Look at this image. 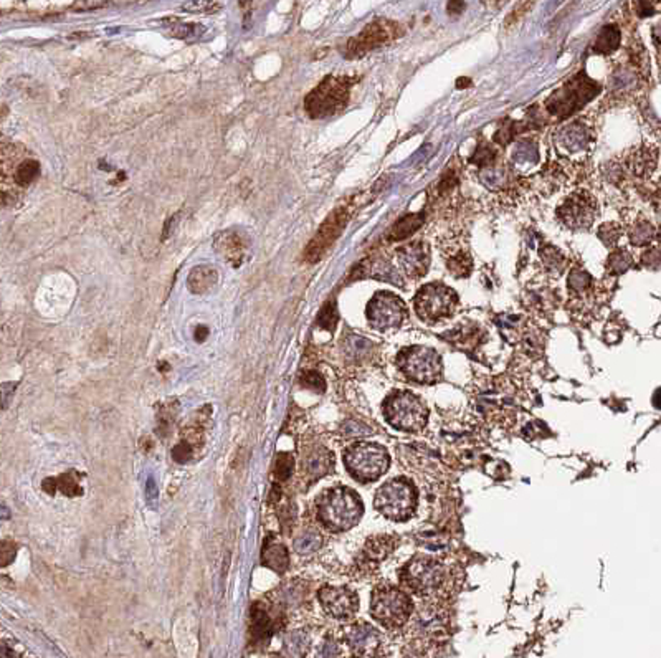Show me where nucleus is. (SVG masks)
I'll return each mask as SVG.
<instances>
[{"mask_svg":"<svg viewBox=\"0 0 661 658\" xmlns=\"http://www.w3.org/2000/svg\"><path fill=\"white\" fill-rule=\"evenodd\" d=\"M594 131L585 119H573L561 126L554 134L557 154L571 160L584 159L594 146Z\"/></svg>","mask_w":661,"mask_h":658,"instance_id":"obj_13","label":"nucleus"},{"mask_svg":"<svg viewBox=\"0 0 661 658\" xmlns=\"http://www.w3.org/2000/svg\"><path fill=\"white\" fill-rule=\"evenodd\" d=\"M386 418L395 428L415 432L425 427L429 411L419 397L410 392H397L383 404Z\"/></svg>","mask_w":661,"mask_h":658,"instance_id":"obj_7","label":"nucleus"},{"mask_svg":"<svg viewBox=\"0 0 661 658\" xmlns=\"http://www.w3.org/2000/svg\"><path fill=\"white\" fill-rule=\"evenodd\" d=\"M275 658H283V657H275Z\"/></svg>","mask_w":661,"mask_h":658,"instance_id":"obj_55","label":"nucleus"},{"mask_svg":"<svg viewBox=\"0 0 661 658\" xmlns=\"http://www.w3.org/2000/svg\"><path fill=\"white\" fill-rule=\"evenodd\" d=\"M599 90L600 86L590 78H587V75H578L549 96L546 101V111L549 114L557 116V118L559 116L567 118L577 110H580L587 101L594 98Z\"/></svg>","mask_w":661,"mask_h":658,"instance_id":"obj_4","label":"nucleus"},{"mask_svg":"<svg viewBox=\"0 0 661 658\" xmlns=\"http://www.w3.org/2000/svg\"><path fill=\"white\" fill-rule=\"evenodd\" d=\"M651 35H653V43H655L656 50H658V53L661 55V20L655 23L653 30H651Z\"/></svg>","mask_w":661,"mask_h":658,"instance_id":"obj_49","label":"nucleus"},{"mask_svg":"<svg viewBox=\"0 0 661 658\" xmlns=\"http://www.w3.org/2000/svg\"><path fill=\"white\" fill-rule=\"evenodd\" d=\"M169 32L172 33L174 37L177 38H184V40H191V38H198L206 33V27L197 25V23L192 22H171L169 25Z\"/></svg>","mask_w":661,"mask_h":658,"instance_id":"obj_33","label":"nucleus"},{"mask_svg":"<svg viewBox=\"0 0 661 658\" xmlns=\"http://www.w3.org/2000/svg\"><path fill=\"white\" fill-rule=\"evenodd\" d=\"M8 387H11V386H8V384H6V386H4V389H2V391H4V407H7L8 396H11V392H8Z\"/></svg>","mask_w":661,"mask_h":658,"instance_id":"obj_54","label":"nucleus"},{"mask_svg":"<svg viewBox=\"0 0 661 658\" xmlns=\"http://www.w3.org/2000/svg\"><path fill=\"white\" fill-rule=\"evenodd\" d=\"M513 158L519 165L534 164L537 160L536 144L531 143V141H521V143H518L516 148H514Z\"/></svg>","mask_w":661,"mask_h":658,"instance_id":"obj_37","label":"nucleus"},{"mask_svg":"<svg viewBox=\"0 0 661 658\" xmlns=\"http://www.w3.org/2000/svg\"><path fill=\"white\" fill-rule=\"evenodd\" d=\"M344 462L354 478L359 481H372L383 475L388 468V455L386 448L377 443H357L344 453Z\"/></svg>","mask_w":661,"mask_h":658,"instance_id":"obj_5","label":"nucleus"},{"mask_svg":"<svg viewBox=\"0 0 661 658\" xmlns=\"http://www.w3.org/2000/svg\"><path fill=\"white\" fill-rule=\"evenodd\" d=\"M403 581L419 594H430L440 587L443 581V568L434 559L419 558L407 564L402 572Z\"/></svg>","mask_w":661,"mask_h":658,"instance_id":"obj_16","label":"nucleus"},{"mask_svg":"<svg viewBox=\"0 0 661 658\" xmlns=\"http://www.w3.org/2000/svg\"><path fill=\"white\" fill-rule=\"evenodd\" d=\"M349 217H351V207L343 206L338 207L326 217V221L321 223L319 230L311 238L308 247L304 248L303 258L308 263H318L323 258L330 247L336 243L341 237L344 228L347 225Z\"/></svg>","mask_w":661,"mask_h":658,"instance_id":"obj_15","label":"nucleus"},{"mask_svg":"<svg viewBox=\"0 0 661 658\" xmlns=\"http://www.w3.org/2000/svg\"><path fill=\"white\" fill-rule=\"evenodd\" d=\"M656 164V155L653 151L648 148H640L633 151L629 158V168L633 170L636 175H648L653 172V168Z\"/></svg>","mask_w":661,"mask_h":658,"instance_id":"obj_28","label":"nucleus"},{"mask_svg":"<svg viewBox=\"0 0 661 658\" xmlns=\"http://www.w3.org/2000/svg\"><path fill=\"white\" fill-rule=\"evenodd\" d=\"M597 235H599L604 245H607L609 248H614L621 237V228L620 225H617V223L614 222L602 223V225L599 227V232H597Z\"/></svg>","mask_w":661,"mask_h":658,"instance_id":"obj_38","label":"nucleus"},{"mask_svg":"<svg viewBox=\"0 0 661 658\" xmlns=\"http://www.w3.org/2000/svg\"><path fill=\"white\" fill-rule=\"evenodd\" d=\"M213 245H215V250L220 253L232 266L238 268L242 265L246 252V242L240 232L225 230L217 233Z\"/></svg>","mask_w":661,"mask_h":658,"instance_id":"obj_20","label":"nucleus"},{"mask_svg":"<svg viewBox=\"0 0 661 658\" xmlns=\"http://www.w3.org/2000/svg\"><path fill=\"white\" fill-rule=\"evenodd\" d=\"M2 658H18L17 657V653L11 650V648H8L7 645H4L2 647Z\"/></svg>","mask_w":661,"mask_h":658,"instance_id":"obj_53","label":"nucleus"},{"mask_svg":"<svg viewBox=\"0 0 661 658\" xmlns=\"http://www.w3.org/2000/svg\"><path fill=\"white\" fill-rule=\"evenodd\" d=\"M341 432H343V435L346 437V438H359V437L371 435V433H372V428H371V427H367L366 423L349 421V422L344 423L343 428H341Z\"/></svg>","mask_w":661,"mask_h":658,"instance_id":"obj_44","label":"nucleus"},{"mask_svg":"<svg viewBox=\"0 0 661 658\" xmlns=\"http://www.w3.org/2000/svg\"><path fill=\"white\" fill-rule=\"evenodd\" d=\"M391 549H392V544H391V541H388V538L372 539V541H369L366 546L364 558L369 560H376L377 563V560L386 558V556L391 553Z\"/></svg>","mask_w":661,"mask_h":658,"instance_id":"obj_34","label":"nucleus"},{"mask_svg":"<svg viewBox=\"0 0 661 658\" xmlns=\"http://www.w3.org/2000/svg\"><path fill=\"white\" fill-rule=\"evenodd\" d=\"M568 291H571L572 301H585L590 300L595 293L594 278L590 273H587L582 268H573L568 275Z\"/></svg>","mask_w":661,"mask_h":658,"instance_id":"obj_24","label":"nucleus"},{"mask_svg":"<svg viewBox=\"0 0 661 658\" xmlns=\"http://www.w3.org/2000/svg\"><path fill=\"white\" fill-rule=\"evenodd\" d=\"M630 240L633 245H646L653 240L655 237V228L650 222L646 221H640L636 222L633 227L630 228Z\"/></svg>","mask_w":661,"mask_h":658,"instance_id":"obj_35","label":"nucleus"},{"mask_svg":"<svg viewBox=\"0 0 661 658\" xmlns=\"http://www.w3.org/2000/svg\"><path fill=\"white\" fill-rule=\"evenodd\" d=\"M364 511L362 501L349 488H333L324 491L318 501L319 519L326 528L346 531L356 526Z\"/></svg>","mask_w":661,"mask_h":658,"instance_id":"obj_3","label":"nucleus"},{"mask_svg":"<svg viewBox=\"0 0 661 658\" xmlns=\"http://www.w3.org/2000/svg\"><path fill=\"white\" fill-rule=\"evenodd\" d=\"M316 658H339V645L333 638H326L316 652Z\"/></svg>","mask_w":661,"mask_h":658,"instance_id":"obj_46","label":"nucleus"},{"mask_svg":"<svg viewBox=\"0 0 661 658\" xmlns=\"http://www.w3.org/2000/svg\"><path fill=\"white\" fill-rule=\"evenodd\" d=\"M412 604L405 594L393 587L377 589L372 596L371 613L386 627H400L410 617Z\"/></svg>","mask_w":661,"mask_h":658,"instance_id":"obj_12","label":"nucleus"},{"mask_svg":"<svg viewBox=\"0 0 661 658\" xmlns=\"http://www.w3.org/2000/svg\"><path fill=\"white\" fill-rule=\"evenodd\" d=\"M275 630L273 621L268 616V612L265 611V607L261 604H255L254 609H251V622H250V635H251V642L256 643H266L268 638L271 637V633Z\"/></svg>","mask_w":661,"mask_h":658,"instance_id":"obj_22","label":"nucleus"},{"mask_svg":"<svg viewBox=\"0 0 661 658\" xmlns=\"http://www.w3.org/2000/svg\"><path fill=\"white\" fill-rule=\"evenodd\" d=\"M346 640L354 655L372 658L381 647V633L367 623H359L347 632Z\"/></svg>","mask_w":661,"mask_h":658,"instance_id":"obj_19","label":"nucleus"},{"mask_svg":"<svg viewBox=\"0 0 661 658\" xmlns=\"http://www.w3.org/2000/svg\"><path fill=\"white\" fill-rule=\"evenodd\" d=\"M539 255H541V260L544 263V266H546V271L549 273V275H561V273L566 270V265H567L566 257H564L556 247L544 245L541 248V252H539Z\"/></svg>","mask_w":661,"mask_h":658,"instance_id":"obj_30","label":"nucleus"},{"mask_svg":"<svg viewBox=\"0 0 661 658\" xmlns=\"http://www.w3.org/2000/svg\"><path fill=\"white\" fill-rule=\"evenodd\" d=\"M75 7L78 8H98V7H106V2H76Z\"/></svg>","mask_w":661,"mask_h":658,"instance_id":"obj_51","label":"nucleus"},{"mask_svg":"<svg viewBox=\"0 0 661 658\" xmlns=\"http://www.w3.org/2000/svg\"><path fill=\"white\" fill-rule=\"evenodd\" d=\"M376 508L387 518L400 521L410 518L415 510V491L407 480L395 478L381 486L376 495Z\"/></svg>","mask_w":661,"mask_h":658,"instance_id":"obj_9","label":"nucleus"},{"mask_svg":"<svg viewBox=\"0 0 661 658\" xmlns=\"http://www.w3.org/2000/svg\"><path fill=\"white\" fill-rule=\"evenodd\" d=\"M631 266V257L625 250H614L607 260V270L612 275H621Z\"/></svg>","mask_w":661,"mask_h":658,"instance_id":"obj_36","label":"nucleus"},{"mask_svg":"<svg viewBox=\"0 0 661 658\" xmlns=\"http://www.w3.org/2000/svg\"><path fill=\"white\" fill-rule=\"evenodd\" d=\"M261 564L270 568L271 571L283 574L290 564L288 549L270 536L263 546V551H261Z\"/></svg>","mask_w":661,"mask_h":658,"instance_id":"obj_21","label":"nucleus"},{"mask_svg":"<svg viewBox=\"0 0 661 658\" xmlns=\"http://www.w3.org/2000/svg\"><path fill=\"white\" fill-rule=\"evenodd\" d=\"M371 348L372 344L369 343L367 339L359 338V336H351V338L346 341V353L349 358H364V356L371 351Z\"/></svg>","mask_w":661,"mask_h":658,"instance_id":"obj_39","label":"nucleus"},{"mask_svg":"<svg viewBox=\"0 0 661 658\" xmlns=\"http://www.w3.org/2000/svg\"><path fill=\"white\" fill-rule=\"evenodd\" d=\"M402 35V27L397 22L379 18L367 23L356 37H352L346 45L347 58H362L367 53L388 45Z\"/></svg>","mask_w":661,"mask_h":658,"instance_id":"obj_10","label":"nucleus"},{"mask_svg":"<svg viewBox=\"0 0 661 658\" xmlns=\"http://www.w3.org/2000/svg\"><path fill=\"white\" fill-rule=\"evenodd\" d=\"M172 457H174V460L179 463H186L192 458V448L189 447L186 442L179 443V445L172 450Z\"/></svg>","mask_w":661,"mask_h":658,"instance_id":"obj_47","label":"nucleus"},{"mask_svg":"<svg viewBox=\"0 0 661 658\" xmlns=\"http://www.w3.org/2000/svg\"><path fill=\"white\" fill-rule=\"evenodd\" d=\"M398 368L412 381L435 384L441 377V359L439 353L425 346H412L398 354Z\"/></svg>","mask_w":661,"mask_h":658,"instance_id":"obj_6","label":"nucleus"},{"mask_svg":"<svg viewBox=\"0 0 661 658\" xmlns=\"http://www.w3.org/2000/svg\"><path fill=\"white\" fill-rule=\"evenodd\" d=\"M621 33L617 25H605L594 43V52L599 55H610L620 47Z\"/></svg>","mask_w":661,"mask_h":658,"instance_id":"obj_27","label":"nucleus"},{"mask_svg":"<svg viewBox=\"0 0 661 658\" xmlns=\"http://www.w3.org/2000/svg\"><path fill=\"white\" fill-rule=\"evenodd\" d=\"M299 382H301V386L306 389H311V391H314V392H324V389H326L324 379L321 377V374L316 372V370H306L304 374H301Z\"/></svg>","mask_w":661,"mask_h":658,"instance_id":"obj_42","label":"nucleus"},{"mask_svg":"<svg viewBox=\"0 0 661 658\" xmlns=\"http://www.w3.org/2000/svg\"><path fill=\"white\" fill-rule=\"evenodd\" d=\"M207 334H208V331H207L206 326H201V328H197V331H196V339L197 341H203L207 338Z\"/></svg>","mask_w":661,"mask_h":658,"instance_id":"obj_52","label":"nucleus"},{"mask_svg":"<svg viewBox=\"0 0 661 658\" xmlns=\"http://www.w3.org/2000/svg\"><path fill=\"white\" fill-rule=\"evenodd\" d=\"M218 281V271L210 265H198L192 268L187 278V286L192 293L203 295L215 288Z\"/></svg>","mask_w":661,"mask_h":658,"instance_id":"obj_23","label":"nucleus"},{"mask_svg":"<svg viewBox=\"0 0 661 658\" xmlns=\"http://www.w3.org/2000/svg\"><path fill=\"white\" fill-rule=\"evenodd\" d=\"M330 466H333V455L326 448L314 450L306 460V470L313 478H321L324 474H328Z\"/></svg>","mask_w":661,"mask_h":658,"instance_id":"obj_29","label":"nucleus"},{"mask_svg":"<svg viewBox=\"0 0 661 658\" xmlns=\"http://www.w3.org/2000/svg\"><path fill=\"white\" fill-rule=\"evenodd\" d=\"M286 647L293 655H303L308 647V637L303 632H293L286 637Z\"/></svg>","mask_w":661,"mask_h":658,"instance_id":"obj_43","label":"nucleus"},{"mask_svg":"<svg viewBox=\"0 0 661 658\" xmlns=\"http://www.w3.org/2000/svg\"><path fill=\"white\" fill-rule=\"evenodd\" d=\"M599 217V202L587 191H576L557 207V218L568 230H589Z\"/></svg>","mask_w":661,"mask_h":658,"instance_id":"obj_11","label":"nucleus"},{"mask_svg":"<svg viewBox=\"0 0 661 658\" xmlns=\"http://www.w3.org/2000/svg\"><path fill=\"white\" fill-rule=\"evenodd\" d=\"M398 271L410 280H419L430 266V250L424 242H410L397 252Z\"/></svg>","mask_w":661,"mask_h":658,"instance_id":"obj_17","label":"nucleus"},{"mask_svg":"<svg viewBox=\"0 0 661 658\" xmlns=\"http://www.w3.org/2000/svg\"><path fill=\"white\" fill-rule=\"evenodd\" d=\"M356 78L347 75H328L304 98V111L313 119H326L346 108Z\"/></svg>","mask_w":661,"mask_h":658,"instance_id":"obj_2","label":"nucleus"},{"mask_svg":"<svg viewBox=\"0 0 661 658\" xmlns=\"http://www.w3.org/2000/svg\"><path fill=\"white\" fill-rule=\"evenodd\" d=\"M2 199L16 204L40 175V163L18 143H2Z\"/></svg>","mask_w":661,"mask_h":658,"instance_id":"obj_1","label":"nucleus"},{"mask_svg":"<svg viewBox=\"0 0 661 658\" xmlns=\"http://www.w3.org/2000/svg\"><path fill=\"white\" fill-rule=\"evenodd\" d=\"M13 558H16V544L11 543V541H4L2 543V558H0V564L2 566H7L11 564Z\"/></svg>","mask_w":661,"mask_h":658,"instance_id":"obj_48","label":"nucleus"},{"mask_svg":"<svg viewBox=\"0 0 661 658\" xmlns=\"http://www.w3.org/2000/svg\"><path fill=\"white\" fill-rule=\"evenodd\" d=\"M43 488H45L48 493H53L55 490H61L63 493L68 496L81 495V486L78 485L75 478L70 475H61L58 476V478H48L43 481Z\"/></svg>","mask_w":661,"mask_h":658,"instance_id":"obj_31","label":"nucleus"},{"mask_svg":"<svg viewBox=\"0 0 661 658\" xmlns=\"http://www.w3.org/2000/svg\"><path fill=\"white\" fill-rule=\"evenodd\" d=\"M321 543H323V539H321V534L318 531L308 529L304 531L299 538H296L294 551L301 556H311L321 548Z\"/></svg>","mask_w":661,"mask_h":658,"instance_id":"obj_32","label":"nucleus"},{"mask_svg":"<svg viewBox=\"0 0 661 658\" xmlns=\"http://www.w3.org/2000/svg\"><path fill=\"white\" fill-rule=\"evenodd\" d=\"M319 602L326 613L336 618H347L354 616L359 606L357 596L347 587H323L319 591Z\"/></svg>","mask_w":661,"mask_h":658,"instance_id":"obj_18","label":"nucleus"},{"mask_svg":"<svg viewBox=\"0 0 661 658\" xmlns=\"http://www.w3.org/2000/svg\"><path fill=\"white\" fill-rule=\"evenodd\" d=\"M222 7L220 2H186L182 4V8L186 12H192V13H213L217 12L218 8Z\"/></svg>","mask_w":661,"mask_h":658,"instance_id":"obj_45","label":"nucleus"},{"mask_svg":"<svg viewBox=\"0 0 661 658\" xmlns=\"http://www.w3.org/2000/svg\"><path fill=\"white\" fill-rule=\"evenodd\" d=\"M145 495H148L150 500H154L155 496H157V490H155L154 478H149L148 483H145Z\"/></svg>","mask_w":661,"mask_h":658,"instance_id":"obj_50","label":"nucleus"},{"mask_svg":"<svg viewBox=\"0 0 661 658\" xmlns=\"http://www.w3.org/2000/svg\"><path fill=\"white\" fill-rule=\"evenodd\" d=\"M338 323V311L334 301H328L318 316V324L326 331H333Z\"/></svg>","mask_w":661,"mask_h":658,"instance_id":"obj_40","label":"nucleus"},{"mask_svg":"<svg viewBox=\"0 0 661 658\" xmlns=\"http://www.w3.org/2000/svg\"><path fill=\"white\" fill-rule=\"evenodd\" d=\"M445 263L451 275L456 278H466L473 271V260H471L468 250H465L463 247L455 245L450 252H446Z\"/></svg>","mask_w":661,"mask_h":658,"instance_id":"obj_25","label":"nucleus"},{"mask_svg":"<svg viewBox=\"0 0 661 658\" xmlns=\"http://www.w3.org/2000/svg\"><path fill=\"white\" fill-rule=\"evenodd\" d=\"M415 311L424 321L435 323L453 315L458 296L443 283H429L417 291Z\"/></svg>","mask_w":661,"mask_h":658,"instance_id":"obj_8","label":"nucleus"},{"mask_svg":"<svg viewBox=\"0 0 661 658\" xmlns=\"http://www.w3.org/2000/svg\"><path fill=\"white\" fill-rule=\"evenodd\" d=\"M367 321L374 329L387 333L398 329L407 318V306L391 291H379L367 305Z\"/></svg>","mask_w":661,"mask_h":658,"instance_id":"obj_14","label":"nucleus"},{"mask_svg":"<svg viewBox=\"0 0 661 658\" xmlns=\"http://www.w3.org/2000/svg\"><path fill=\"white\" fill-rule=\"evenodd\" d=\"M293 457L290 453H280L276 457V463H275V475L278 480H288L291 474H293Z\"/></svg>","mask_w":661,"mask_h":658,"instance_id":"obj_41","label":"nucleus"},{"mask_svg":"<svg viewBox=\"0 0 661 658\" xmlns=\"http://www.w3.org/2000/svg\"><path fill=\"white\" fill-rule=\"evenodd\" d=\"M424 222H425V213L424 212L408 213V216L402 217L400 221L395 222V225H393L391 228V232H388L387 240L388 242L405 240L407 237L413 235V233L419 230V228L424 225Z\"/></svg>","mask_w":661,"mask_h":658,"instance_id":"obj_26","label":"nucleus"}]
</instances>
